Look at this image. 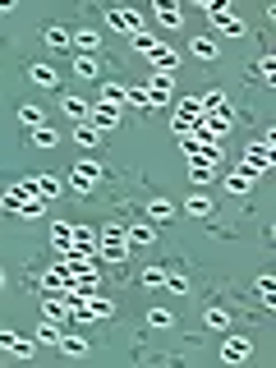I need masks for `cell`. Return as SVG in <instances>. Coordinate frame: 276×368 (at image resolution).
<instances>
[{"label": "cell", "instance_id": "1", "mask_svg": "<svg viewBox=\"0 0 276 368\" xmlns=\"http://www.w3.org/2000/svg\"><path fill=\"white\" fill-rule=\"evenodd\" d=\"M0 207H10V212H19V216H42L46 198H37L28 184H10V189L0 194Z\"/></svg>", "mask_w": 276, "mask_h": 368}, {"label": "cell", "instance_id": "2", "mask_svg": "<svg viewBox=\"0 0 276 368\" xmlns=\"http://www.w3.org/2000/svg\"><path fill=\"white\" fill-rule=\"evenodd\" d=\"M272 148H276V134H262V143H249L244 157H240V170L258 180L262 170H272Z\"/></svg>", "mask_w": 276, "mask_h": 368}, {"label": "cell", "instance_id": "3", "mask_svg": "<svg viewBox=\"0 0 276 368\" xmlns=\"http://www.w3.org/2000/svg\"><path fill=\"white\" fill-rule=\"evenodd\" d=\"M92 258H106V262H124L129 258V240H124V226H106L97 235V253Z\"/></svg>", "mask_w": 276, "mask_h": 368}, {"label": "cell", "instance_id": "4", "mask_svg": "<svg viewBox=\"0 0 276 368\" xmlns=\"http://www.w3.org/2000/svg\"><path fill=\"white\" fill-rule=\"evenodd\" d=\"M97 180H102V161L83 157V161H74V166H69V180H65V184H74V194H92V189H97Z\"/></svg>", "mask_w": 276, "mask_h": 368}, {"label": "cell", "instance_id": "5", "mask_svg": "<svg viewBox=\"0 0 276 368\" xmlns=\"http://www.w3.org/2000/svg\"><path fill=\"white\" fill-rule=\"evenodd\" d=\"M207 19H212L226 37H240V32H244V19L230 10V0H207Z\"/></svg>", "mask_w": 276, "mask_h": 368}, {"label": "cell", "instance_id": "6", "mask_svg": "<svg viewBox=\"0 0 276 368\" xmlns=\"http://www.w3.org/2000/svg\"><path fill=\"white\" fill-rule=\"evenodd\" d=\"M106 23H111V32H129V37L148 32V23H143L138 10H106Z\"/></svg>", "mask_w": 276, "mask_h": 368}, {"label": "cell", "instance_id": "7", "mask_svg": "<svg viewBox=\"0 0 276 368\" xmlns=\"http://www.w3.org/2000/svg\"><path fill=\"white\" fill-rule=\"evenodd\" d=\"M170 97H175V78L170 74H148V102H152V111L166 106Z\"/></svg>", "mask_w": 276, "mask_h": 368}, {"label": "cell", "instance_id": "8", "mask_svg": "<svg viewBox=\"0 0 276 368\" xmlns=\"http://www.w3.org/2000/svg\"><path fill=\"white\" fill-rule=\"evenodd\" d=\"M148 65H152V74H170V69L180 65V51L166 46V42H157L152 51H148Z\"/></svg>", "mask_w": 276, "mask_h": 368}, {"label": "cell", "instance_id": "9", "mask_svg": "<svg viewBox=\"0 0 276 368\" xmlns=\"http://www.w3.org/2000/svg\"><path fill=\"white\" fill-rule=\"evenodd\" d=\"M69 281H74V272H69L65 262H56V267H46V272H42V290L46 295H65V290H69Z\"/></svg>", "mask_w": 276, "mask_h": 368}, {"label": "cell", "instance_id": "10", "mask_svg": "<svg viewBox=\"0 0 276 368\" xmlns=\"http://www.w3.org/2000/svg\"><path fill=\"white\" fill-rule=\"evenodd\" d=\"M0 350H10L14 359H32V354H37V341L14 336V332H0Z\"/></svg>", "mask_w": 276, "mask_h": 368}, {"label": "cell", "instance_id": "11", "mask_svg": "<svg viewBox=\"0 0 276 368\" xmlns=\"http://www.w3.org/2000/svg\"><path fill=\"white\" fill-rule=\"evenodd\" d=\"M23 184H28V189L37 194V198H46V203H51V198H60V194H65V184L56 180V175H32V180H23Z\"/></svg>", "mask_w": 276, "mask_h": 368}, {"label": "cell", "instance_id": "12", "mask_svg": "<svg viewBox=\"0 0 276 368\" xmlns=\"http://www.w3.org/2000/svg\"><path fill=\"white\" fill-rule=\"evenodd\" d=\"M249 354H253V345H249L244 336H226L221 341V359H226V364H244Z\"/></svg>", "mask_w": 276, "mask_h": 368}, {"label": "cell", "instance_id": "13", "mask_svg": "<svg viewBox=\"0 0 276 368\" xmlns=\"http://www.w3.org/2000/svg\"><path fill=\"white\" fill-rule=\"evenodd\" d=\"M83 308H88V318H92V322H106V318H115V304H111L106 295H88V299H83Z\"/></svg>", "mask_w": 276, "mask_h": 368}, {"label": "cell", "instance_id": "14", "mask_svg": "<svg viewBox=\"0 0 276 368\" xmlns=\"http://www.w3.org/2000/svg\"><path fill=\"white\" fill-rule=\"evenodd\" d=\"M88 120H92V129L102 134V129H115V124H120V111L102 102V106H92V115H88Z\"/></svg>", "mask_w": 276, "mask_h": 368}, {"label": "cell", "instance_id": "15", "mask_svg": "<svg viewBox=\"0 0 276 368\" xmlns=\"http://www.w3.org/2000/svg\"><path fill=\"white\" fill-rule=\"evenodd\" d=\"M42 313H46V322H65L69 318V299H65V295H46Z\"/></svg>", "mask_w": 276, "mask_h": 368}, {"label": "cell", "instance_id": "16", "mask_svg": "<svg viewBox=\"0 0 276 368\" xmlns=\"http://www.w3.org/2000/svg\"><path fill=\"white\" fill-rule=\"evenodd\" d=\"M157 23H161V28H180V23H184V10L175 5V0H161V5H157Z\"/></svg>", "mask_w": 276, "mask_h": 368}, {"label": "cell", "instance_id": "17", "mask_svg": "<svg viewBox=\"0 0 276 368\" xmlns=\"http://www.w3.org/2000/svg\"><path fill=\"white\" fill-rule=\"evenodd\" d=\"M69 253H97V235H92L88 226H74V244H69Z\"/></svg>", "mask_w": 276, "mask_h": 368}, {"label": "cell", "instance_id": "18", "mask_svg": "<svg viewBox=\"0 0 276 368\" xmlns=\"http://www.w3.org/2000/svg\"><path fill=\"white\" fill-rule=\"evenodd\" d=\"M51 244L60 249V253H69V244H74V226H69V221H56V226H51Z\"/></svg>", "mask_w": 276, "mask_h": 368}, {"label": "cell", "instance_id": "19", "mask_svg": "<svg viewBox=\"0 0 276 368\" xmlns=\"http://www.w3.org/2000/svg\"><path fill=\"white\" fill-rule=\"evenodd\" d=\"M65 115L74 124H88V115H92V106L83 102V97H65Z\"/></svg>", "mask_w": 276, "mask_h": 368}, {"label": "cell", "instance_id": "20", "mask_svg": "<svg viewBox=\"0 0 276 368\" xmlns=\"http://www.w3.org/2000/svg\"><path fill=\"white\" fill-rule=\"evenodd\" d=\"M65 267L74 276H88V272H97V258H88V253H65Z\"/></svg>", "mask_w": 276, "mask_h": 368}, {"label": "cell", "instance_id": "21", "mask_svg": "<svg viewBox=\"0 0 276 368\" xmlns=\"http://www.w3.org/2000/svg\"><path fill=\"white\" fill-rule=\"evenodd\" d=\"M69 46H78V56H92V51L102 46V37H97L92 28H78V32H74V42H69Z\"/></svg>", "mask_w": 276, "mask_h": 368}, {"label": "cell", "instance_id": "22", "mask_svg": "<svg viewBox=\"0 0 276 368\" xmlns=\"http://www.w3.org/2000/svg\"><path fill=\"white\" fill-rule=\"evenodd\" d=\"M28 78L37 83V88H56V83H60V74H56L51 65H32V69H28Z\"/></svg>", "mask_w": 276, "mask_h": 368}, {"label": "cell", "instance_id": "23", "mask_svg": "<svg viewBox=\"0 0 276 368\" xmlns=\"http://www.w3.org/2000/svg\"><path fill=\"white\" fill-rule=\"evenodd\" d=\"M184 212L189 216H212V198H207V194H189V198H184Z\"/></svg>", "mask_w": 276, "mask_h": 368}, {"label": "cell", "instance_id": "24", "mask_svg": "<svg viewBox=\"0 0 276 368\" xmlns=\"http://www.w3.org/2000/svg\"><path fill=\"white\" fill-rule=\"evenodd\" d=\"M102 102H106V106H115V111H124V83H115V78H111V83H102Z\"/></svg>", "mask_w": 276, "mask_h": 368}, {"label": "cell", "instance_id": "25", "mask_svg": "<svg viewBox=\"0 0 276 368\" xmlns=\"http://www.w3.org/2000/svg\"><path fill=\"white\" fill-rule=\"evenodd\" d=\"M74 74H78V78H97V74H102L97 56H74Z\"/></svg>", "mask_w": 276, "mask_h": 368}, {"label": "cell", "instance_id": "26", "mask_svg": "<svg viewBox=\"0 0 276 368\" xmlns=\"http://www.w3.org/2000/svg\"><path fill=\"white\" fill-rule=\"evenodd\" d=\"M124 240H129V244H152L157 230L152 226H124Z\"/></svg>", "mask_w": 276, "mask_h": 368}, {"label": "cell", "instance_id": "27", "mask_svg": "<svg viewBox=\"0 0 276 368\" xmlns=\"http://www.w3.org/2000/svg\"><path fill=\"white\" fill-rule=\"evenodd\" d=\"M148 216H152V221H170V216H175V203L170 198H152L148 203Z\"/></svg>", "mask_w": 276, "mask_h": 368}, {"label": "cell", "instance_id": "28", "mask_svg": "<svg viewBox=\"0 0 276 368\" xmlns=\"http://www.w3.org/2000/svg\"><path fill=\"white\" fill-rule=\"evenodd\" d=\"M19 124H28V129H37V124H46V111L42 106H19Z\"/></svg>", "mask_w": 276, "mask_h": 368}, {"label": "cell", "instance_id": "29", "mask_svg": "<svg viewBox=\"0 0 276 368\" xmlns=\"http://www.w3.org/2000/svg\"><path fill=\"white\" fill-rule=\"evenodd\" d=\"M60 322H42V327H37V341H42V345H60Z\"/></svg>", "mask_w": 276, "mask_h": 368}, {"label": "cell", "instance_id": "30", "mask_svg": "<svg viewBox=\"0 0 276 368\" xmlns=\"http://www.w3.org/2000/svg\"><path fill=\"white\" fill-rule=\"evenodd\" d=\"M124 106H138V111H152V102H148V88H124Z\"/></svg>", "mask_w": 276, "mask_h": 368}, {"label": "cell", "instance_id": "31", "mask_svg": "<svg viewBox=\"0 0 276 368\" xmlns=\"http://www.w3.org/2000/svg\"><path fill=\"white\" fill-rule=\"evenodd\" d=\"M207 327L226 336V332H230V313H226V308H207Z\"/></svg>", "mask_w": 276, "mask_h": 368}, {"label": "cell", "instance_id": "32", "mask_svg": "<svg viewBox=\"0 0 276 368\" xmlns=\"http://www.w3.org/2000/svg\"><path fill=\"white\" fill-rule=\"evenodd\" d=\"M138 281H143V290H157V286H166V272H161V267H143Z\"/></svg>", "mask_w": 276, "mask_h": 368}, {"label": "cell", "instance_id": "33", "mask_svg": "<svg viewBox=\"0 0 276 368\" xmlns=\"http://www.w3.org/2000/svg\"><path fill=\"white\" fill-rule=\"evenodd\" d=\"M226 189H230V194H249V189H253V175H244V170H235V175L226 180Z\"/></svg>", "mask_w": 276, "mask_h": 368}, {"label": "cell", "instance_id": "34", "mask_svg": "<svg viewBox=\"0 0 276 368\" xmlns=\"http://www.w3.org/2000/svg\"><path fill=\"white\" fill-rule=\"evenodd\" d=\"M46 46H51V51H69V32L65 28H46Z\"/></svg>", "mask_w": 276, "mask_h": 368}, {"label": "cell", "instance_id": "35", "mask_svg": "<svg viewBox=\"0 0 276 368\" xmlns=\"http://www.w3.org/2000/svg\"><path fill=\"white\" fill-rule=\"evenodd\" d=\"M272 69H276V60H272V56H262V60L249 69V78H262V83H272Z\"/></svg>", "mask_w": 276, "mask_h": 368}, {"label": "cell", "instance_id": "36", "mask_svg": "<svg viewBox=\"0 0 276 368\" xmlns=\"http://www.w3.org/2000/svg\"><path fill=\"white\" fill-rule=\"evenodd\" d=\"M216 170H221V166H203V161H189V175H194V180H198V184L216 180Z\"/></svg>", "mask_w": 276, "mask_h": 368}, {"label": "cell", "instance_id": "37", "mask_svg": "<svg viewBox=\"0 0 276 368\" xmlns=\"http://www.w3.org/2000/svg\"><path fill=\"white\" fill-rule=\"evenodd\" d=\"M198 102H203V115L207 111H226V92H203Z\"/></svg>", "mask_w": 276, "mask_h": 368}, {"label": "cell", "instance_id": "38", "mask_svg": "<svg viewBox=\"0 0 276 368\" xmlns=\"http://www.w3.org/2000/svg\"><path fill=\"white\" fill-rule=\"evenodd\" d=\"M32 143H37V148H56V129H51V124H37V129H32Z\"/></svg>", "mask_w": 276, "mask_h": 368}, {"label": "cell", "instance_id": "39", "mask_svg": "<svg viewBox=\"0 0 276 368\" xmlns=\"http://www.w3.org/2000/svg\"><path fill=\"white\" fill-rule=\"evenodd\" d=\"M60 350L78 359V354H88V341H83V336H60Z\"/></svg>", "mask_w": 276, "mask_h": 368}, {"label": "cell", "instance_id": "40", "mask_svg": "<svg viewBox=\"0 0 276 368\" xmlns=\"http://www.w3.org/2000/svg\"><path fill=\"white\" fill-rule=\"evenodd\" d=\"M194 56H198V60H212V56H216V42H212V37H198V42H194Z\"/></svg>", "mask_w": 276, "mask_h": 368}, {"label": "cell", "instance_id": "41", "mask_svg": "<svg viewBox=\"0 0 276 368\" xmlns=\"http://www.w3.org/2000/svg\"><path fill=\"white\" fill-rule=\"evenodd\" d=\"M148 322H152V327H170V308H148Z\"/></svg>", "mask_w": 276, "mask_h": 368}, {"label": "cell", "instance_id": "42", "mask_svg": "<svg viewBox=\"0 0 276 368\" xmlns=\"http://www.w3.org/2000/svg\"><path fill=\"white\" fill-rule=\"evenodd\" d=\"M78 148H97V129L92 124H78Z\"/></svg>", "mask_w": 276, "mask_h": 368}, {"label": "cell", "instance_id": "43", "mask_svg": "<svg viewBox=\"0 0 276 368\" xmlns=\"http://www.w3.org/2000/svg\"><path fill=\"white\" fill-rule=\"evenodd\" d=\"M258 295L267 299V304L276 299V281H272V276H258Z\"/></svg>", "mask_w": 276, "mask_h": 368}, {"label": "cell", "instance_id": "44", "mask_svg": "<svg viewBox=\"0 0 276 368\" xmlns=\"http://www.w3.org/2000/svg\"><path fill=\"white\" fill-rule=\"evenodd\" d=\"M152 46H157V37H148V32H138V37H134V51H143V56H148Z\"/></svg>", "mask_w": 276, "mask_h": 368}, {"label": "cell", "instance_id": "45", "mask_svg": "<svg viewBox=\"0 0 276 368\" xmlns=\"http://www.w3.org/2000/svg\"><path fill=\"white\" fill-rule=\"evenodd\" d=\"M166 286H170L175 295H184V276H180V272H166Z\"/></svg>", "mask_w": 276, "mask_h": 368}, {"label": "cell", "instance_id": "46", "mask_svg": "<svg viewBox=\"0 0 276 368\" xmlns=\"http://www.w3.org/2000/svg\"><path fill=\"white\" fill-rule=\"evenodd\" d=\"M0 286H5V272H0Z\"/></svg>", "mask_w": 276, "mask_h": 368}]
</instances>
